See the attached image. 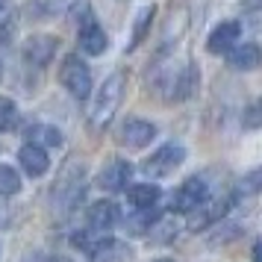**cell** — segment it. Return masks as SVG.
<instances>
[{
	"mask_svg": "<svg viewBox=\"0 0 262 262\" xmlns=\"http://www.w3.org/2000/svg\"><path fill=\"white\" fill-rule=\"evenodd\" d=\"M124 92H127V74L124 71H115L109 74L103 85L97 89L95 95V103L89 109V130L92 133H103L112 124L115 112H118L121 100H124Z\"/></svg>",
	"mask_w": 262,
	"mask_h": 262,
	"instance_id": "1",
	"label": "cell"
},
{
	"mask_svg": "<svg viewBox=\"0 0 262 262\" xmlns=\"http://www.w3.org/2000/svg\"><path fill=\"white\" fill-rule=\"evenodd\" d=\"M85 194V168L80 162L65 165V171L59 174L56 186H53V209L59 218H65L68 212L77 209V203L83 201Z\"/></svg>",
	"mask_w": 262,
	"mask_h": 262,
	"instance_id": "2",
	"label": "cell"
},
{
	"mask_svg": "<svg viewBox=\"0 0 262 262\" xmlns=\"http://www.w3.org/2000/svg\"><path fill=\"white\" fill-rule=\"evenodd\" d=\"M59 83L68 89V95H74L77 100H85L92 95V71L80 56H68L59 68Z\"/></svg>",
	"mask_w": 262,
	"mask_h": 262,
	"instance_id": "3",
	"label": "cell"
},
{
	"mask_svg": "<svg viewBox=\"0 0 262 262\" xmlns=\"http://www.w3.org/2000/svg\"><path fill=\"white\" fill-rule=\"evenodd\" d=\"M183 162H186V147L171 142V144H162L156 154L147 156L142 171L147 174V177H168V174H174Z\"/></svg>",
	"mask_w": 262,
	"mask_h": 262,
	"instance_id": "4",
	"label": "cell"
},
{
	"mask_svg": "<svg viewBox=\"0 0 262 262\" xmlns=\"http://www.w3.org/2000/svg\"><path fill=\"white\" fill-rule=\"evenodd\" d=\"M209 201V183L203 177H189L171 194V212H194Z\"/></svg>",
	"mask_w": 262,
	"mask_h": 262,
	"instance_id": "5",
	"label": "cell"
},
{
	"mask_svg": "<svg viewBox=\"0 0 262 262\" xmlns=\"http://www.w3.org/2000/svg\"><path fill=\"white\" fill-rule=\"evenodd\" d=\"M198 83H201V74H198V68L191 65V62H186V65H180L177 71L168 74V83H165V95L168 100H186V97L194 95V89H198Z\"/></svg>",
	"mask_w": 262,
	"mask_h": 262,
	"instance_id": "6",
	"label": "cell"
},
{
	"mask_svg": "<svg viewBox=\"0 0 262 262\" xmlns=\"http://www.w3.org/2000/svg\"><path fill=\"white\" fill-rule=\"evenodd\" d=\"M118 218H121V209L115 201H95L89 206V212H85V224H89L92 233L103 236V233H109L118 224Z\"/></svg>",
	"mask_w": 262,
	"mask_h": 262,
	"instance_id": "7",
	"label": "cell"
},
{
	"mask_svg": "<svg viewBox=\"0 0 262 262\" xmlns=\"http://www.w3.org/2000/svg\"><path fill=\"white\" fill-rule=\"evenodd\" d=\"M77 41H80L83 53H89V56H103L106 48H109V38H106V33H103V27L97 24L92 15H85V21L80 24Z\"/></svg>",
	"mask_w": 262,
	"mask_h": 262,
	"instance_id": "8",
	"label": "cell"
},
{
	"mask_svg": "<svg viewBox=\"0 0 262 262\" xmlns=\"http://www.w3.org/2000/svg\"><path fill=\"white\" fill-rule=\"evenodd\" d=\"M156 139V127L150 121L144 118H127L124 121V127H121V144H127L133 150H142L147 144Z\"/></svg>",
	"mask_w": 262,
	"mask_h": 262,
	"instance_id": "9",
	"label": "cell"
},
{
	"mask_svg": "<svg viewBox=\"0 0 262 262\" xmlns=\"http://www.w3.org/2000/svg\"><path fill=\"white\" fill-rule=\"evenodd\" d=\"M230 206H233V198H224V201H206L203 206H198L194 212H189V230H191V233L206 230L209 224L221 221Z\"/></svg>",
	"mask_w": 262,
	"mask_h": 262,
	"instance_id": "10",
	"label": "cell"
},
{
	"mask_svg": "<svg viewBox=\"0 0 262 262\" xmlns=\"http://www.w3.org/2000/svg\"><path fill=\"white\" fill-rule=\"evenodd\" d=\"M56 50H59V38L56 36H33L27 38L24 45V59L30 65H36V68H45L56 56Z\"/></svg>",
	"mask_w": 262,
	"mask_h": 262,
	"instance_id": "11",
	"label": "cell"
},
{
	"mask_svg": "<svg viewBox=\"0 0 262 262\" xmlns=\"http://www.w3.org/2000/svg\"><path fill=\"white\" fill-rule=\"evenodd\" d=\"M133 177V165L127 159H112L109 165H103V171L97 174V186L103 191H121L127 189V183Z\"/></svg>",
	"mask_w": 262,
	"mask_h": 262,
	"instance_id": "12",
	"label": "cell"
},
{
	"mask_svg": "<svg viewBox=\"0 0 262 262\" xmlns=\"http://www.w3.org/2000/svg\"><path fill=\"white\" fill-rule=\"evenodd\" d=\"M238 36H242V24L238 21H221L206 38V50L209 53H230L236 48Z\"/></svg>",
	"mask_w": 262,
	"mask_h": 262,
	"instance_id": "13",
	"label": "cell"
},
{
	"mask_svg": "<svg viewBox=\"0 0 262 262\" xmlns=\"http://www.w3.org/2000/svg\"><path fill=\"white\" fill-rule=\"evenodd\" d=\"M227 65H230L233 71H256L262 65V48L256 41L236 45V48L227 53Z\"/></svg>",
	"mask_w": 262,
	"mask_h": 262,
	"instance_id": "14",
	"label": "cell"
},
{
	"mask_svg": "<svg viewBox=\"0 0 262 262\" xmlns=\"http://www.w3.org/2000/svg\"><path fill=\"white\" fill-rule=\"evenodd\" d=\"M18 162L24 165V171L30 177H41L50 165L48 150H45V147H36V144H24V147L18 150Z\"/></svg>",
	"mask_w": 262,
	"mask_h": 262,
	"instance_id": "15",
	"label": "cell"
},
{
	"mask_svg": "<svg viewBox=\"0 0 262 262\" xmlns=\"http://www.w3.org/2000/svg\"><path fill=\"white\" fill-rule=\"evenodd\" d=\"M127 198H130V203L136 209H154L159 203V198H162V191L156 189L154 183H136V186L127 189Z\"/></svg>",
	"mask_w": 262,
	"mask_h": 262,
	"instance_id": "16",
	"label": "cell"
},
{
	"mask_svg": "<svg viewBox=\"0 0 262 262\" xmlns=\"http://www.w3.org/2000/svg\"><path fill=\"white\" fill-rule=\"evenodd\" d=\"M27 142L36 144V147H59L62 144V133L50 124H33L27 130Z\"/></svg>",
	"mask_w": 262,
	"mask_h": 262,
	"instance_id": "17",
	"label": "cell"
},
{
	"mask_svg": "<svg viewBox=\"0 0 262 262\" xmlns=\"http://www.w3.org/2000/svg\"><path fill=\"white\" fill-rule=\"evenodd\" d=\"M154 15H156V6H144L142 12L136 15L133 36H130V48H127V50H136L139 45H142V38L147 36V27H150V21H154Z\"/></svg>",
	"mask_w": 262,
	"mask_h": 262,
	"instance_id": "18",
	"label": "cell"
},
{
	"mask_svg": "<svg viewBox=\"0 0 262 262\" xmlns=\"http://www.w3.org/2000/svg\"><path fill=\"white\" fill-rule=\"evenodd\" d=\"M21 191V174L12 165H0V198H12Z\"/></svg>",
	"mask_w": 262,
	"mask_h": 262,
	"instance_id": "19",
	"label": "cell"
},
{
	"mask_svg": "<svg viewBox=\"0 0 262 262\" xmlns=\"http://www.w3.org/2000/svg\"><path fill=\"white\" fill-rule=\"evenodd\" d=\"M15 124H18V106L9 97H0V133L12 130Z\"/></svg>",
	"mask_w": 262,
	"mask_h": 262,
	"instance_id": "20",
	"label": "cell"
},
{
	"mask_svg": "<svg viewBox=\"0 0 262 262\" xmlns=\"http://www.w3.org/2000/svg\"><path fill=\"white\" fill-rule=\"evenodd\" d=\"M236 191H238V194H256V191H262V168L245 174V177L238 180V189Z\"/></svg>",
	"mask_w": 262,
	"mask_h": 262,
	"instance_id": "21",
	"label": "cell"
},
{
	"mask_svg": "<svg viewBox=\"0 0 262 262\" xmlns=\"http://www.w3.org/2000/svg\"><path fill=\"white\" fill-rule=\"evenodd\" d=\"M242 124H245V130H259V127H262V97H259V100H253V103L245 109Z\"/></svg>",
	"mask_w": 262,
	"mask_h": 262,
	"instance_id": "22",
	"label": "cell"
},
{
	"mask_svg": "<svg viewBox=\"0 0 262 262\" xmlns=\"http://www.w3.org/2000/svg\"><path fill=\"white\" fill-rule=\"evenodd\" d=\"M12 30H15V24H12V21H6V27L0 30V41H3V45H6V38L12 36Z\"/></svg>",
	"mask_w": 262,
	"mask_h": 262,
	"instance_id": "23",
	"label": "cell"
},
{
	"mask_svg": "<svg viewBox=\"0 0 262 262\" xmlns=\"http://www.w3.org/2000/svg\"><path fill=\"white\" fill-rule=\"evenodd\" d=\"M253 259H256V262H262V238L256 242V245H253Z\"/></svg>",
	"mask_w": 262,
	"mask_h": 262,
	"instance_id": "24",
	"label": "cell"
},
{
	"mask_svg": "<svg viewBox=\"0 0 262 262\" xmlns=\"http://www.w3.org/2000/svg\"><path fill=\"white\" fill-rule=\"evenodd\" d=\"M53 262H71V259H62V256H56V259H53Z\"/></svg>",
	"mask_w": 262,
	"mask_h": 262,
	"instance_id": "25",
	"label": "cell"
},
{
	"mask_svg": "<svg viewBox=\"0 0 262 262\" xmlns=\"http://www.w3.org/2000/svg\"><path fill=\"white\" fill-rule=\"evenodd\" d=\"M156 262H174V259H156Z\"/></svg>",
	"mask_w": 262,
	"mask_h": 262,
	"instance_id": "26",
	"label": "cell"
},
{
	"mask_svg": "<svg viewBox=\"0 0 262 262\" xmlns=\"http://www.w3.org/2000/svg\"><path fill=\"white\" fill-rule=\"evenodd\" d=\"M3 3H6V0H0V9H3Z\"/></svg>",
	"mask_w": 262,
	"mask_h": 262,
	"instance_id": "27",
	"label": "cell"
},
{
	"mask_svg": "<svg viewBox=\"0 0 262 262\" xmlns=\"http://www.w3.org/2000/svg\"><path fill=\"white\" fill-rule=\"evenodd\" d=\"M0 77H3V65H0Z\"/></svg>",
	"mask_w": 262,
	"mask_h": 262,
	"instance_id": "28",
	"label": "cell"
}]
</instances>
